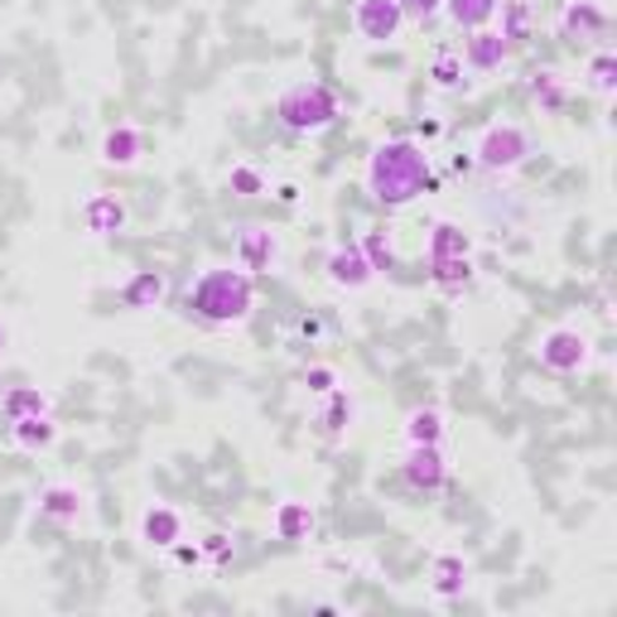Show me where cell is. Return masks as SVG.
Returning <instances> with one entry per match:
<instances>
[{
    "label": "cell",
    "mask_w": 617,
    "mask_h": 617,
    "mask_svg": "<svg viewBox=\"0 0 617 617\" xmlns=\"http://www.w3.org/2000/svg\"><path fill=\"white\" fill-rule=\"evenodd\" d=\"M323 275H329L333 290H347V295H362V290L376 281L372 261L362 256L358 242H337L333 252H329V261H323Z\"/></svg>",
    "instance_id": "cell-10"
},
{
    "label": "cell",
    "mask_w": 617,
    "mask_h": 617,
    "mask_svg": "<svg viewBox=\"0 0 617 617\" xmlns=\"http://www.w3.org/2000/svg\"><path fill=\"white\" fill-rule=\"evenodd\" d=\"M358 246H362V256L372 261V271H376V275L395 271V246H391V232H386V227H372Z\"/></svg>",
    "instance_id": "cell-32"
},
{
    "label": "cell",
    "mask_w": 617,
    "mask_h": 617,
    "mask_svg": "<svg viewBox=\"0 0 617 617\" xmlns=\"http://www.w3.org/2000/svg\"><path fill=\"white\" fill-rule=\"evenodd\" d=\"M343 333V323H337V314L333 308H300L295 319H290V329H285V337H290V347H323V343H333V337Z\"/></svg>",
    "instance_id": "cell-14"
},
{
    "label": "cell",
    "mask_w": 617,
    "mask_h": 617,
    "mask_svg": "<svg viewBox=\"0 0 617 617\" xmlns=\"http://www.w3.org/2000/svg\"><path fill=\"white\" fill-rule=\"evenodd\" d=\"M300 386L319 401V395H329V391L343 386V376H337V366H329V362H308L304 372H300Z\"/></svg>",
    "instance_id": "cell-34"
},
{
    "label": "cell",
    "mask_w": 617,
    "mask_h": 617,
    "mask_svg": "<svg viewBox=\"0 0 617 617\" xmlns=\"http://www.w3.org/2000/svg\"><path fill=\"white\" fill-rule=\"evenodd\" d=\"M463 68L468 72H478V78H488V72H502L507 68V58H511V43L497 35V29H473V35L463 39Z\"/></svg>",
    "instance_id": "cell-13"
},
{
    "label": "cell",
    "mask_w": 617,
    "mask_h": 617,
    "mask_svg": "<svg viewBox=\"0 0 617 617\" xmlns=\"http://www.w3.org/2000/svg\"><path fill=\"white\" fill-rule=\"evenodd\" d=\"M362 188L366 198L381 203V208H410L420 194L434 188V169H430V155H424L420 140H381L372 155H366V169H362Z\"/></svg>",
    "instance_id": "cell-1"
},
{
    "label": "cell",
    "mask_w": 617,
    "mask_h": 617,
    "mask_svg": "<svg viewBox=\"0 0 617 617\" xmlns=\"http://www.w3.org/2000/svg\"><path fill=\"white\" fill-rule=\"evenodd\" d=\"M82 232L87 237H97V242H107V237H121L126 223H130V208H126V198H116V194H92L82 203Z\"/></svg>",
    "instance_id": "cell-12"
},
{
    "label": "cell",
    "mask_w": 617,
    "mask_h": 617,
    "mask_svg": "<svg viewBox=\"0 0 617 617\" xmlns=\"http://www.w3.org/2000/svg\"><path fill=\"white\" fill-rule=\"evenodd\" d=\"M497 6H502V0H444V6H439V14H444L453 29L473 35V29H488L497 20Z\"/></svg>",
    "instance_id": "cell-25"
},
{
    "label": "cell",
    "mask_w": 617,
    "mask_h": 617,
    "mask_svg": "<svg viewBox=\"0 0 617 617\" xmlns=\"http://www.w3.org/2000/svg\"><path fill=\"white\" fill-rule=\"evenodd\" d=\"M468 155H473V165L488 169V174H511L536 155V140H531V130L517 126V121H492Z\"/></svg>",
    "instance_id": "cell-4"
},
{
    "label": "cell",
    "mask_w": 617,
    "mask_h": 617,
    "mask_svg": "<svg viewBox=\"0 0 617 617\" xmlns=\"http://www.w3.org/2000/svg\"><path fill=\"white\" fill-rule=\"evenodd\" d=\"M169 295V281L165 271H136L130 281H121V290H116V300H121V308H130V314H145V308H159Z\"/></svg>",
    "instance_id": "cell-16"
},
{
    "label": "cell",
    "mask_w": 617,
    "mask_h": 617,
    "mask_svg": "<svg viewBox=\"0 0 617 617\" xmlns=\"http://www.w3.org/2000/svg\"><path fill=\"white\" fill-rule=\"evenodd\" d=\"M401 478H405L410 492H424V497L444 492L449 478H453V463H449L444 444H405V453H401Z\"/></svg>",
    "instance_id": "cell-5"
},
{
    "label": "cell",
    "mask_w": 617,
    "mask_h": 617,
    "mask_svg": "<svg viewBox=\"0 0 617 617\" xmlns=\"http://www.w3.org/2000/svg\"><path fill=\"white\" fill-rule=\"evenodd\" d=\"M584 78H589V87L598 97H613L617 92V53L613 49H598L589 58V68H584Z\"/></svg>",
    "instance_id": "cell-31"
},
{
    "label": "cell",
    "mask_w": 617,
    "mask_h": 617,
    "mask_svg": "<svg viewBox=\"0 0 617 617\" xmlns=\"http://www.w3.org/2000/svg\"><path fill=\"white\" fill-rule=\"evenodd\" d=\"M424 78H430L439 92H459V87L468 82V68H463V53L449 49V43H439V49L430 53V68H424Z\"/></svg>",
    "instance_id": "cell-27"
},
{
    "label": "cell",
    "mask_w": 617,
    "mask_h": 617,
    "mask_svg": "<svg viewBox=\"0 0 617 617\" xmlns=\"http://www.w3.org/2000/svg\"><path fill=\"white\" fill-rule=\"evenodd\" d=\"M256 308V275H246L242 266H208L198 271L184 290V314L203 323V329H232L246 323Z\"/></svg>",
    "instance_id": "cell-2"
},
{
    "label": "cell",
    "mask_w": 617,
    "mask_h": 617,
    "mask_svg": "<svg viewBox=\"0 0 617 617\" xmlns=\"http://www.w3.org/2000/svg\"><path fill=\"white\" fill-rule=\"evenodd\" d=\"M35 507H39V517L53 521V526H78L87 517V497L72 488V482H49V488H39Z\"/></svg>",
    "instance_id": "cell-15"
},
{
    "label": "cell",
    "mask_w": 617,
    "mask_h": 617,
    "mask_svg": "<svg viewBox=\"0 0 617 617\" xmlns=\"http://www.w3.org/2000/svg\"><path fill=\"white\" fill-rule=\"evenodd\" d=\"M608 29H613V20L598 0H565L560 20H555V35L565 43H579V49H598V43L608 39Z\"/></svg>",
    "instance_id": "cell-6"
},
{
    "label": "cell",
    "mask_w": 617,
    "mask_h": 617,
    "mask_svg": "<svg viewBox=\"0 0 617 617\" xmlns=\"http://www.w3.org/2000/svg\"><path fill=\"white\" fill-rule=\"evenodd\" d=\"M198 550H203V565H213V569H227L237 560V540H232V531H208L198 540Z\"/></svg>",
    "instance_id": "cell-33"
},
{
    "label": "cell",
    "mask_w": 617,
    "mask_h": 617,
    "mask_svg": "<svg viewBox=\"0 0 617 617\" xmlns=\"http://www.w3.org/2000/svg\"><path fill=\"white\" fill-rule=\"evenodd\" d=\"M169 555H174V565H184V569H198V565H203V550H198V540H194V546H188L184 536L169 546Z\"/></svg>",
    "instance_id": "cell-36"
},
{
    "label": "cell",
    "mask_w": 617,
    "mask_h": 617,
    "mask_svg": "<svg viewBox=\"0 0 617 617\" xmlns=\"http://www.w3.org/2000/svg\"><path fill=\"white\" fill-rule=\"evenodd\" d=\"M145 155V136H140V126H111L107 136H101V165H111V169H130L136 159Z\"/></svg>",
    "instance_id": "cell-19"
},
{
    "label": "cell",
    "mask_w": 617,
    "mask_h": 617,
    "mask_svg": "<svg viewBox=\"0 0 617 617\" xmlns=\"http://www.w3.org/2000/svg\"><path fill=\"white\" fill-rule=\"evenodd\" d=\"M314 526H319L314 507L300 502V497H285L271 517V531H275V540H285V546H304V540L314 536Z\"/></svg>",
    "instance_id": "cell-17"
},
{
    "label": "cell",
    "mask_w": 617,
    "mask_h": 617,
    "mask_svg": "<svg viewBox=\"0 0 617 617\" xmlns=\"http://www.w3.org/2000/svg\"><path fill=\"white\" fill-rule=\"evenodd\" d=\"M536 362L555 376H575L589 366V337L579 329H546L536 343Z\"/></svg>",
    "instance_id": "cell-7"
},
{
    "label": "cell",
    "mask_w": 617,
    "mask_h": 617,
    "mask_svg": "<svg viewBox=\"0 0 617 617\" xmlns=\"http://www.w3.org/2000/svg\"><path fill=\"white\" fill-rule=\"evenodd\" d=\"M275 198H281L285 208H295V203H300V184H281V188H275Z\"/></svg>",
    "instance_id": "cell-37"
},
{
    "label": "cell",
    "mask_w": 617,
    "mask_h": 617,
    "mask_svg": "<svg viewBox=\"0 0 617 617\" xmlns=\"http://www.w3.org/2000/svg\"><path fill=\"white\" fill-rule=\"evenodd\" d=\"M492 29L511 43V49L531 43V35H536V10H531V0H502V6H497Z\"/></svg>",
    "instance_id": "cell-20"
},
{
    "label": "cell",
    "mask_w": 617,
    "mask_h": 617,
    "mask_svg": "<svg viewBox=\"0 0 617 617\" xmlns=\"http://www.w3.org/2000/svg\"><path fill=\"white\" fill-rule=\"evenodd\" d=\"M179 536H184V511L179 507H165V502L145 507V517H140V540H145V546L169 550Z\"/></svg>",
    "instance_id": "cell-18"
},
{
    "label": "cell",
    "mask_w": 617,
    "mask_h": 617,
    "mask_svg": "<svg viewBox=\"0 0 617 617\" xmlns=\"http://www.w3.org/2000/svg\"><path fill=\"white\" fill-rule=\"evenodd\" d=\"M0 415L6 420H25V415H53V395L43 386H10L0 395Z\"/></svg>",
    "instance_id": "cell-26"
},
{
    "label": "cell",
    "mask_w": 617,
    "mask_h": 617,
    "mask_svg": "<svg viewBox=\"0 0 617 617\" xmlns=\"http://www.w3.org/2000/svg\"><path fill=\"white\" fill-rule=\"evenodd\" d=\"M401 439H405V444H444L449 424H444V415H439L434 405H420V410H410V415H405Z\"/></svg>",
    "instance_id": "cell-28"
},
{
    "label": "cell",
    "mask_w": 617,
    "mask_h": 617,
    "mask_svg": "<svg viewBox=\"0 0 617 617\" xmlns=\"http://www.w3.org/2000/svg\"><path fill=\"white\" fill-rule=\"evenodd\" d=\"M308 424H314L319 439H329V444H343V439L352 434V424H358V401L337 386L329 395H319V410L308 415Z\"/></svg>",
    "instance_id": "cell-11"
},
{
    "label": "cell",
    "mask_w": 617,
    "mask_h": 617,
    "mask_svg": "<svg viewBox=\"0 0 617 617\" xmlns=\"http://www.w3.org/2000/svg\"><path fill=\"white\" fill-rule=\"evenodd\" d=\"M232 256H237V266L246 275H271L275 266H281V256H285L281 232L266 227V223H246L237 232V246H232Z\"/></svg>",
    "instance_id": "cell-8"
},
{
    "label": "cell",
    "mask_w": 617,
    "mask_h": 617,
    "mask_svg": "<svg viewBox=\"0 0 617 617\" xmlns=\"http://www.w3.org/2000/svg\"><path fill=\"white\" fill-rule=\"evenodd\" d=\"M430 589L439 598H463L468 589V560L459 550H439L434 560H430Z\"/></svg>",
    "instance_id": "cell-21"
},
{
    "label": "cell",
    "mask_w": 617,
    "mask_h": 617,
    "mask_svg": "<svg viewBox=\"0 0 617 617\" xmlns=\"http://www.w3.org/2000/svg\"><path fill=\"white\" fill-rule=\"evenodd\" d=\"M6 347H10V329L0 323V358H6Z\"/></svg>",
    "instance_id": "cell-38"
},
{
    "label": "cell",
    "mask_w": 617,
    "mask_h": 617,
    "mask_svg": "<svg viewBox=\"0 0 617 617\" xmlns=\"http://www.w3.org/2000/svg\"><path fill=\"white\" fill-rule=\"evenodd\" d=\"M227 194H232V198H261V194H271L266 169H261V165H232V174H227Z\"/></svg>",
    "instance_id": "cell-30"
},
{
    "label": "cell",
    "mask_w": 617,
    "mask_h": 617,
    "mask_svg": "<svg viewBox=\"0 0 617 617\" xmlns=\"http://www.w3.org/2000/svg\"><path fill=\"white\" fill-rule=\"evenodd\" d=\"M526 92H531L540 116H560L569 107V87H565V78L555 68H536L531 78H526Z\"/></svg>",
    "instance_id": "cell-23"
},
{
    "label": "cell",
    "mask_w": 617,
    "mask_h": 617,
    "mask_svg": "<svg viewBox=\"0 0 617 617\" xmlns=\"http://www.w3.org/2000/svg\"><path fill=\"white\" fill-rule=\"evenodd\" d=\"M395 6H401V14H405V25H430L434 14H439V6H444V0H395Z\"/></svg>",
    "instance_id": "cell-35"
},
{
    "label": "cell",
    "mask_w": 617,
    "mask_h": 617,
    "mask_svg": "<svg viewBox=\"0 0 617 617\" xmlns=\"http://www.w3.org/2000/svg\"><path fill=\"white\" fill-rule=\"evenodd\" d=\"M405 29V14L395 0H352V35L362 43H395Z\"/></svg>",
    "instance_id": "cell-9"
},
{
    "label": "cell",
    "mask_w": 617,
    "mask_h": 617,
    "mask_svg": "<svg viewBox=\"0 0 617 617\" xmlns=\"http://www.w3.org/2000/svg\"><path fill=\"white\" fill-rule=\"evenodd\" d=\"M6 424H10V439H14V444H20L25 453L53 449V439H58L53 415H25V420H6Z\"/></svg>",
    "instance_id": "cell-29"
},
{
    "label": "cell",
    "mask_w": 617,
    "mask_h": 617,
    "mask_svg": "<svg viewBox=\"0 0 617 617\" xmlns=\"http://www.w3.org/2000/svg\"><path fill=\"white\" fill-rule=\"evenodd\" d=\"M430 285L439 295H463L468 285H473V256H434L430 261Z\"/></svg>",
    "instance_id": "cell-24"
},
{
    "label": "cell",
    "mask_w": 617,
    "mask_h": 617,
    "mask_svg": "<svg viewBox=\"0 0 617 617\" xmlns=\"http://www.w3.org/2000/svg\"><path fill=\"white\" fill-rule=\"evenodd\" d=\"M434 256H473V237H468L463 223H453V217H439L430 227V237H424V261Z\"/></svg>",
    "instance_id": "cell-22"
},
{
    "label": "cell",
    "mask_w": 617,
    "mask_h": 617,
    "mask_svg": "<svg viewBox=\"0 0 617 617\" xmlns=\"http://www.w3.org/2000/svg\"><path fill=\"white\" fill-rule=\"evenodd\" d=\"M275 121L295 136H314V130H329L337 121V92L329 82L300 78L290 82L281 97H275Z\"/></svg>",
    "instance_id": "cell-3"
}]
</instances>
